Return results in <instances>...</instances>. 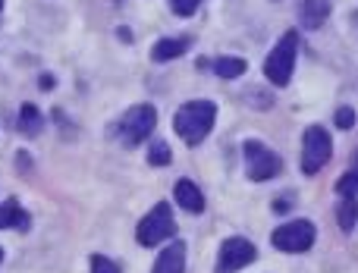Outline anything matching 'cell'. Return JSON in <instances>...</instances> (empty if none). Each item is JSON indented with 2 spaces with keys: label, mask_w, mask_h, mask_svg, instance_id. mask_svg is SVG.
I'll return each mask as SVG.
<instances>
[{
  "label": "cell",
  "mask_w": 358,
  "mask_h": 273,
  "mask_svg": "<svg viewBox=\"0 0 358 273\" xmlns=\"http://www.w3.org/2000/svg\"><path fill=\"white\" fill-rule=\"evenodd\" d=\"M185 270V242H173L157 255L151 273H182Z\"/></svg>",
  "instance_id": "cell-10"
},
{
  "label": "cell",
  "mask_w": 358,
  "mask_h": 273,
  "mask_svg": "<svg viewBox=\"0 0 358 273\" xmlns=\"http://www.w3.org/2000/svg\"><path fill=\"white\" fill-rule=\"evenodd\" d=\"M302 25L305 29H321V22L330 16V0H302Z\"/></svg>",
  "instance_id": "cell-12"
},
{
  "label": "cell",
  "mask_w": 358,
  "mask_h": 273,
  "mask_svg": "<svg viewBox=\"0 0 358 273\" xmlns=\"http://www.w3.org/2000/svg\"><path fill=\"white\" fill-rule=\"evenodd\" d=\"M198 3H201V0H170V10H173L176 16H192V13L198 10Z\"/></svg>",
  "instance_id": "cell-20"
},
{
  "label": "cell",
  "mask_w": 358,
  "mask_h": 273,
  "mask_svg": "<svg viewBox=\"0 0 358 273\" xmlns=\"http://www.w3.org/2000/svg\"><path fill=\"white\" fill-rule=\"evenodd\" d=\"M0 261H3V251H0Z\"/></svg>",
  "instance_id": "cell-21"
},
{
  "label": "cell",
  "mask_w": 358,
  "mask_h": 273,
  "mask_svg": "<svg viewBox=\"0 0 358 273\" xmlns=\"http://www.w3.org/2000/svg\"><path fill=\"white\" fill-rule=\"evenodd\" d=\"M19 132L22 135H38L41 132V110L35 104H25L19 110Z\"/></svg>",
  "instance_id": "cell-15"
},
{
  "label": "cell",
  "mask_w": 358,
  "mask_h": 273,
  "mask_svg": "<svg viewBox=\"0 0 358 273\" xmlns=\"http://www.w3.org/2000/svg\"><path fill=\"white\" fill-rule=\"evenodd\" d=\"M170 161H173V154H170L167 145H164V142L151 145V151H148V163H151V167H167Z\"/></svg>",
  "instance_id": "cell-17"
},
{
  "label": "cell",
  "mask_w": 358,
  "mask_h": 273,
  "mask_svg": "<svg viewBox=\"0 0 358 273\" xmlns=\"http://www.w3.org/2000/svg\"><path fill=\"white\" fill-rule=\"evenodd\" d=\"M173 198H176V205L182 207V211H189V214H201V211H204V195H201V189H198L195 182H189V179H179V182H176Z\"/></svg>",
  "instance_id": "cell-9"
},
{
  "label": "cell",
  "mask_w": 358,
  "mask_h": 273,
  "mask_svg": "<svg viewBox=\"0 0 358 273\" xmlns=\"http://www.w3.org/2000/svg\"><path fill=\"white\" fill-rule=\"evenodd\" d=\"M258 258V251H255V245L248 242V239L242 236H233L227 239V242L220 245V258H217V273H236L242 267H248V264Z\"/></svg>",
  "instance_id": "cell-8"
},
{
  "label": "cell",
  "mask_w": 358,
  "mask_h": 273,
  "mask_svg": "<svg viewBox=\"0 0 358 273\" xmlns=\"http://www.w3.org/2000/svg\"><path fill=\"white\" fill-rule=\"evenodd\" d=\"M296 57H299V35H296V31H286V35L273 44V50L267 54V60H264L267 82H271V85H277V88L289 85L292 69H296Z\"/></svg>",
  "instance_id": "cell-2"
},
{
  "label": "cell",
  "mask_w": 358,
  "mask_h": 273,
  "mask_svg": "<svg viewBox=\"0 0 358 273\" xmlns=\"http://www.w3.org/2000/svg\"><path fill=\"white\" fill-rule=\"evenodd\" d=\"M242 157H245V173L252 182H267L283 170V161H280L267 145L255 142V138H248V142L242 145Z\"/></svg>",
  "instance_id": "cell-6"
},
{
  "label": "cell",
  "mask_w": 358,
  "mask_h": 273,
  "mask_svg": "<svg viewBox=\"0 0 358 273\" xmlns=\"http://www.w3.org/2000/svg\"><path fill=\"white\" fill-rule=\"evenodd\" d=\"M334 157V142H330V132L324 126H308L302 138V173L315 176L321 173L324 167Z\"/></svg>",
  "instance_id": "cell-3"
},
{
  "label": "cell",
  "mask_w": 358,
  "mask_h": 273,
  "mask_svg": "<svg viewBox=\"0 0 358 273\" xmlns=\"http://www.w3.org/2000/svg\"><path fill=\"white\" fill-rule=\"evenodd\" d=\"M358 195H340V205H336V220H340L343 233H352L358 223Z\"/></svg>",
  "instance_id": "cell-13"
},
{
  "label": "cell",
  "mask_w": 358,
  "mask_h": 273,
  "mask_svg": "<svg viewBox=\"0 0 358 273\" xmlns=\"http://www.w3.org/2000/svg\"><path fill=\"white\" fill-rule=\"evenodd\" d=\"M217 119V104L214 101H189L176 110L173 117V129L185 145H201L208 138L210 126Z\"/></svg>",
  "instance_id": "cell-1"
},
{
  "label": "cell",
  "mask_w": 358,
  "mask_h": 273,
  "mask_svg": "<svg viewBox=\"0 0 358 273\" xmlns=\"http://www.w3.org/2000/svg\"><path fill=\"white\" fill-rule=\"evenodd\" d=\"M19 230V233H25L31 226V217H29V211H25L19 201H6V205H0V230Z\"/></svg>",
  "instance_id": "cell-11"
},
{
  "label": "cell",
  "mask_w": 358,
  "mask_h": 273,
  "mask_svg": "<svg viewBox=\"0 0 358 273\" xmlns=\"http://www.w3.org/2000/svg\"><path fill=\"white\" fill-rule=\"evenodd\" d=\"M317 239V230L311 220H289V223L277 226L271 236L273 249L277 251H286V255H302V251H308L311 245H315Z\"/></svg>",
  "instance_id": "cell-5"
},
{
  "label": "cell",
  "mask_w": 358,
  "mask_h": 273,
  "mask_svg": "<svg viewBox=\"0 0 358 273\" xmlns=\"http://www.w3.org/2000/svg\"><path fill=\"white\" fill-rule=\"evenodd\" d=\"M173 233H176V220H173V211H170L167 201L155 205L142 217V223L136 226V239L145 245V249H155V245H161L164 239H170Z\"/></svg>",
  "instance_id": "cell-4"
},
{
  "label": "cell",
  "mask_w": 358,
  "mask_h": 273,
  "mask_svg": "<svg viewBox=\"0 0 358 273\" xmlns=\"http://www.w3.org/2000/svg\"><path fill=\"white\" fill-rule=\"evenodd\" d=\"M334 123H336V129L349 132L355 126V110H352V107H340V110H336V117H334Z\"/></svg>",
  "instance_id": "cell-18"
},
{
  "label": "cell",
  "mask_w": 358,
  "mask_h": 273,
  "mask_svg": "<svg viewBox=\"0 0 358 273\" xmlns=\"http://www.w3.org/2000/svg\"><path fill=\"white\" fill-rule=\"evenodd\" d=\"M185 47H189V41H185V38H161V41L155 44V50H151V60H155V63L176 60Z\"/></svg>",
  "instance_id": "cell-14"
},
{
  "label": "cell",
  "mask_w": 358,
  "mask_h": 273,
  "mask_svg": "<svg viewBox=\"0 0 358 273\" xmlns=\"http://www.w3.org/2000/svg\"><path fill=\"white\" fill-rule=\"evenodd\" d=\"M245 60H239V57H220V60H214V73L220 75V79H239V75H245Z\"/></svg>",
  "instance_id": "cell-16"
},
{
  "label": "cell",
  "mask_w": 358,
  "mask_h": 273,
  "mask_svg": "<svg viewBox=\"0 0 358 273\" xmlns=\"http://www.w3.org/2000/svg\"><path fill=\"white\" fill-rule=\"evenodd\" d=\"M92 273H120V267L104 255H92Z\"/></svg>",
  "instance_id": "cell-19"
},
{
  "label": "cell",
  "mask_w": 358,
  "mask_h": 273,
  "mask_svg": "<svg viewBox=\"0 0 358 273\" xmlns=\"http://www.w3.org/2000/svg\"><path fill=\"white\" fill-rule=\"evenodd\" d=\"M157 126V110L151 104H136L132 110H126V117L120 119V135L126 145H142L145 138L155 132Z\"/></svg>",
  "instance_id": "cell-7"
},
{
  "label": "cell",
  "mask_w": 358,
  "mask_h": 273,
  "mask_svg": "<svg viewBox=\"0 0 358 273\" xmlns=\"http://www.w3.org/2000/svg\"><path fill=\"white\" fill-rule=\"evenodd\" d=\"M0 10H3V0H0Z\"/></svg>",
  "instance_id": "cell-22"
}]
</instances>
